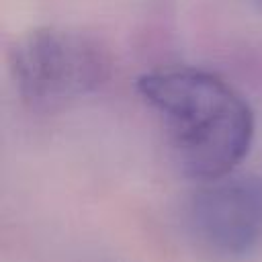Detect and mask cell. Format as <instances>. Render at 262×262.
Returning <instances> with one entry per match:
<instances>
[{
    "instance_id": "1",
    "label": "cell",
    "mask_w": 262,
    "mask_h": 262,
    "mask_svg": "<svg viewBox=\"0 0 262 262\" xmlns=\"http://www.w3.org/2000/svg\"><path fill=\"white\" fill-rule=\"evenodd\" d=\"M137 92L164 123L174 160L196 182L237 170L254 141V111L221 76L162 68L137 78Z\"/></svg>"
},
{
    "instance_id": "2",
    "label": "cell",
    "mask_w": 262,
    "mask_h": 262,
    "mask_svg": "<svg viewBox=\"0 0 262 262\" xmlns=\"http://www.w3.org/2000/svg\"><path fill=\"white\" fill-rule=\"evenodd\" d=\"M18 96L35 106H59L96 92L111 76V55L92 35L43 25L18 35L8 49Z\"/></svg>"
},
{
    "instance_id": "3",
    "label": "cell",
    "mask_w": 262,
    "mask_h": 262,
    "mask_svg": "<svg viewBox=\"0 0 262 262\" xmlns=\"http://www.w3.org/2000/svg\"><path fill=\"white\" fill-rule=\"evenodd\" d=\"M186 227L196 244L221 258H244L262 246V178L231 172L196 182L186 203Z\"/></svg>"
}]
</instances>
